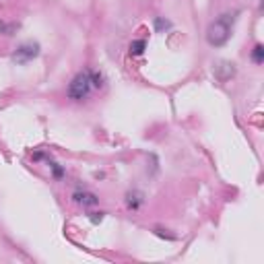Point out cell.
Masks as SVG:
<instances>
[{
	"label": "cell",
	"mask_w": 264,
	"mask_h": 264,
	"mask_svg": "<svg viewBox=\"0 0 264 264\" xmlns=\"http://www.w3.org/2000/svg\"><path fill=\"white\" fill-rule=\"evenodd\" d=\"M37 54H39V46H37V43H23V46H21V48L13 54V60L23 64V62L33 60Z\"/></svg>",
	"instance_id": "3"
},
{
	"label": "cell",
	"mask_w": 264,
	"mask_h": 264,
	"mask_svg": "<svg viewBox=\"0 0 264 264\" xmlns=\"http://www.w3.org/2000/svg\"><path fill=\"white\" fill-rule=\"evenodd\" d=\"M91 75L89 73H81V75H77L75 79H73V83L69 85V97L71 99H85L87 95H89V91H91Z\"/></svg>",
	"instance_id": "2"
},
{
	"label": "cell",
	"mask_w": 264,
	"mask_h": 264,
	"mask_svg": "<svg viewBox=\"0 0 264 264\" xmlns=\"http://www.w3.org/2000/svg\"><path fill=\"white\" fill-rule=\"evenodd\" d=\"M231 23H233V15H223V17H219L215 23L209 27L207 39H209L211 46L219 48V46H223V43L229 39V35H231Z\"/></svg>",
	"instance_id": "1"
},
{
	"label": "cell",
	"mask_w": 264,
	"mask_h": 264,
	"mask_svg": "<svg viewBox=\"0 0 264 264\" xmlns=\"http://www.w3.org/2000/svg\"><path fill=\"white\" fill-rule=\"evenodd\" d=\"M155 27H157V31H163V29H169L171 25H169V21H165V19H157L155 21Z\"/></svg>",
	"instance_id": "9"
},
{
	"label": "cell",
	"mask_w": 264,
	"mask_h": 264,
	"mask_svg": "<svg viewBox=\"0 0 264 264\" xmlns=\"http://www.w3.org/2000/svg\"><path fill=\"white\" fill-rule=\"evenodd\" d=\"M89 219H91L93 223H101V221H103V213H91Z\"/></svg>",
	"instance_id": "10"
},
{
	"label": "cell",
	"mask_w": 264,
	"mask_h": 264,
	"mask_svg": "<svg viewBox=\"0 0 264 264\" xmlns=\"http://www.w3.org/2000/svg\"><path fill=\"white\" fill-rule=\"evenodd\" d=\"M252 58H254V62H258V64H260V62L264 60V48H262V46H256V48H254V52H252Z\"/></svg>",
	"instance_id": "7"
},
{
	"label": "cell",
	"mask_w": 264,
	"mask_h": 264,
	"mask_svg": "<svg viewBox=\"0 0 264 264\" xmlns=\"http://www.w3.org/2000/svg\"><path fill=\"white\" fill-rule=\"evenodd\" d=\"M143 50H145V41H132L130 43V52L132 54L139 56V54H143Z\"/></svg>",
	"instance_id": "6"
},
{
	"label": "cell",
	"mask_w": 264,
	"mask_h": 264,
	"mask_svg": "<svg viewBox=\"0 0 264 264\" xmlns=\"http://www.w3.org/2000/svg\"><path fill=\"white\" fill-rule=\"evenodd\" d=\"M52 167H54V175H58V178H60V175H62V169H60L56 163H52Z\"/></svg>",
	"instance_id": "11"
},
{
	"label": "cell",
	"mask_w": 264,
	"mask_h": 264,
	"mask_svg": "<svg viewBox=\"0 0 264 264\" xmlns=\"http://www.w3.org/2000/svg\"><path fill=\"white\" fill-rule=\"evenodd\" d=\"M75 201L83 207H95L97 205V196L91 194V192H77L75 194Z\"/></svg>",
	"instance_id": "4"
},
{
	"label": "cell",
	"mask_w": 264,
	"mask_h": 264,
	"mask_svg": "<svg viewBox=\"0 0 264 264\" xmlns=\"http://www.w3.org/2000/svg\"><path fill=\"white\" fill-rule=\"evenodd\" d=\"M126 198H128L126 203H128V207H130V209H139V205L143 203V198H141V194H139V192H130Z\"/></svg>",
	"instance_id": "5"
},
{
	"label": "cell",
	"mask_w": 264,
	"mask_h": 264,
	"mask_svg": "<svg viewBox=\"0 0 264 264\" xmlns=\"http://www.w3.org/2000/svg\"><path fill=\"white\" fill-rule=\"evenodd\" d=\"M89 75H91V85L93 87H101L103 85V77L99 73H89Z\"/></svg>",
	"instance_id": "8"
}]
</instances>
